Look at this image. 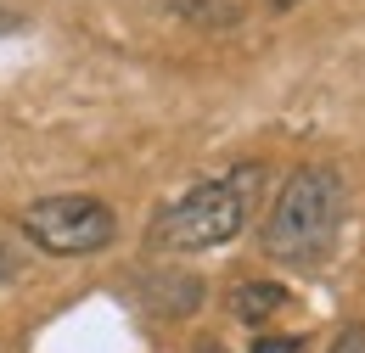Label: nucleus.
Here are the masks:
<instances>
[{
    "label": "nucleus",
    "instance_id": "nucleus-4",
    "mask_svg": "<svg viewBox=\"0 0 365 353\" xmlns=\"http://www.w3.org/2000/svg\"><path fill=\"white\" fill-rule=\"evenodd\" d=\"M287 303H292V297H287V286H275V280H242V286L230 292V314L247 320V325H264V320L281 314Z\"/></svg>",
    "mask_w": 365,
    "mask_h": 353
},
{
    "label": "nucleus",
    "instance_id": "nucleus-9",
    "mask_svg": "<svg viewBox=\"0 0 365 353\" xmlns=\"http://www.w3.org/2000/svg\"><path fill=\"white\" fill-rule=\"evenodd\" d=\"M275 6H292V0H275Z\"/></svg>",
    "mask_w": 365,
    "mask_h": 353
},
{
    "label": "nucleus",
    "instance_id": "nucleus-6",
    "mask_svg": "<svg viewBox=\"0 0 365 353\" xmlns=\"http://www.w3.org/2000/svg\"><path fill=\"white\" fill-rule=\"evenodd\" d=\"M253 353H304V342H298V337H259Z\"/></svg>",
    "mask_w": 365,
    "mask_h": 353
},
{
    "label": "nucleus",
    "instance_id": "nucleus-7",
    "mask_svg": "<svg viewBox=\"0 0 365 353\" xmlns=\"http://www.w3.org/2000/svg\"><path fill=\"white\" fill-rule=\"evenodd\" d=\"M11 28H17V17H11V11H0V34H11Z\"/></svg>",
    "mask_w": 365,
    "mask_h": 353
},
{
    "label": "nucleus",
    "instance_id": "nucleus-2",
    "mask_svg": "<svg viewBox=\"0 0 365 353\" xmlns=\"http://www.w3.org/2000/svg\"><path fill=\"white\" fill-rule=\"evenodd\" d=\"M253 202H259V169H230L214 174L202 185H191L180 202H169L146 241L158 253H208V247H225L230 236H242V224L253 219Z\"/></svg>",
    "mask_w": 365,
    "mask_h": 353
},
{
    "label": "nucleus",
    "instance_id": "nucleus-8",
    "mask_svg": "<svg viewBox=\"0 0 365 353\" xmlns=\"http://www.w3.org/2000/svg\"><path fill=\"white\" fill-rule=\"evenodd\" d=\"M197 353H225V348H220V342H202V348H197Z\"/></svg>",
    "mask_w": 365,
    "mask_h": 353
},
{
    "label": "nucleus",
    "instance_id": "nucleus-3",
    "mask_svg": "<svg viewBox=\"0 0 365 353\" xmlns=\"http://www.w3.org/2000/svg\"><path fill=\"white\" fill-rule=\"evenodd\" d=\"M23 236H29L40 253H51V258H85V253L113 247L118 214H113L101 196H85V191L40 196V202L23 208Z\"/></svg>",
    "mask_w": 365,
    "mask_h": 353
},
{
    "label": "nucleus",
    "instance_id": "nucleus-5",
    "mask_svg": "<svg viewBox=\"0 0 365 353\" xmlns=\"http://www.w3.org/2000/svg\"><path fill=\"white\" fill-rule=\"evenodd\" d=\"M331 353H365V325H360V320L337 331V342H331Z\"/></svg>",
    "mask_w": 365,
    "mask_h": 353
},
{
    "label": "nucleus",
    "instance_id": "nucleus-1",
    "mask_svg": "<svg viewBox=\"0 0 365 353\" xmlns=\"http://www.w3.org/2000/svg\"><path fill=\"white\" fill-rule=\"evenodd\" d=\"M349 214V191L337 169H298L281 185L270 219H264V253L275 264L309 269L337 247V230Z\"/></svg>",
    "mask_w": 365,
    "mask_h": 353
}]
</instances>
